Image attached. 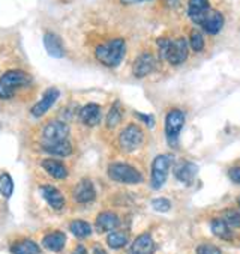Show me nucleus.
Here are the masks:
<instances>
[{"mask_svg":"<svg viewBox=\"0 0 240 254\" xmlns=\"http://www.w3.org/2000/svg\"><path fill=\"white\" fill-rule=\"evenodd\" d=\"M126 55V42L122 38H114L110 39L101 45L96 47L95 56L104 66L108 68H116L120 65Z\"/></svg>","mask_w":240,"mask_h":254,"instance_id":"obj_1","label":"nucleus"},{"mask_svg":"<svg viewBox=\"0 0 240 254\" xmlns=\"http://www.w3.org/2000/svg\"><path fill=\"white\" fill-rule=\"evenodd\" d=\"M158 50L161 59H165L171 65H180L188 59V42L185 38H177L174 41L168 38L158 39Z\"/></svg>","mask_w":240,"mask_h":254,"instance_id":"obj_2","label":"nucleus"},{"mask_svg":"<svg viewBox=\"0 0 240 254\" xmlns=\"http://www.w3.org/2000/svg\"><path fill=\"white\" fill-rule=\"evenodd\" d=\"M30 83V75L21 69H9L0 77V98L11 99L15 92Z\"/></svg>","mask_w":240,"mask_h":254,"instance_id":"obj_3","label":"nucleus"},{"mask_svg":"<svg viewBox=\"0 0 240 254\" xmlns=\"http://www.w3.org/2000/svg\"><path fill=\"white\" fill-rule=\"evenodd\" d=\"M108 176L110 179H113L114 182H120V184H140L143 182V175L132 167L131 164H125V163H113L108 166Z\"/></svg>","mask_w":240,"mask_h":254,"instance_id":"obj_4","label":"nucleus"},{"mask_svg":"<svg viewBox=\"0 0 240 254\" xmlns=\"http://www.w3.org/2000/svg\"><path fill=\"white\" fill-rule=\"evenodd\" d=\"M173 158L170 155H158L152 163V173H150V185L155 190H159L168 178V172L171 167Z\"/></svg>","mask_w":240,"mask_h":254,"instance_id":"obj_5","label":"nucleus"},{"mask_svg":"<svg viewBox=\"0 0 240 254\" xmlns=\"http://www.w3.org/2000/svg\"><path fill=\"white\" fill-rule=\"evenodd\" d=\"M185 125V113L180 110H171L167 115L165 119V135L170 143V146L176 147L179 141L180 131Z\"/></svg>","mask_w":240,"mask_h":254,"instance_id":"obj_6","label":"nucleus"},{"mask_svg":"<svg viewBox=\"0 0 240 254\" xmlns=\"http://www.w3.org/2000/svg\"><path fill=\"white\" fill-rule=\"evenodd\" d=\"M144 140V134L140 127L135 124H129L128 127L123 128V131L119 135V144L125 152H132L141 146Z\"/></svg>","mask_w":240,"mask_h":254,"instance_id":"obj_7","label":"nucleus"},{"mask_svg":"<svg viewBox=\"0 0 240 254\" xmlns=\"http://www.w3.org/2000/svg\"><path fill=\"white\" fill-rule=\"evenodd\" d=\"M68 135H69V127L63 121H50L42 129V137L45 143L63 141L68 140Z\"/></svg>","mask_w":240,"mask_h":254,"instance_id":"obj_8","label":"nucleus"},{"mask_svg":"<svg viewBox=\"0 0 240 254\" xmlns=\"http://www.w3.org/2000/svg\"><path fill=\"white\" fill-rule=\"evenodd\" d=\"M59 96H60V90L57 87H48L44 92L42 98L32 107V110H30L32 116L33 118H42L48 110H50L56 104V101L59 99Z\"/></svg>","mask_w":240,"mask_h":254,"instance_id":"obj_9","label":"nucleus"},{"mask_svg":"<svg viewBox=\"0 0 240 254\" xmlns=\"http://www.w3.org/2000/svg\"><path fill=\"white\" fill-rule=\"evenodd\" d=\"M156 68V59L150 53H143L140 55L134 65H132V72L137 78H144L149 74H152Z\"/></svg>","mask_w":240,"mask_h":254,"instance_id":"obj_10","label":"nucleus"},{"mask_svg":"<svg viewBox=\"0 0 240 254\" xmlns=\"http://www.w3.org/2000/svg\"><path fill=\"white\" fill-rule=\"evenodd\" d=\"M198 26H201L207 33L216 35L224 27V15L216 9H209L198 21Z\"/></svg>","mask_w":240,"mask_h":254,"instance_id":"obj_11","label":"nucleus"},{"mask_svg":"<svg viewBox=\"0 0 240 254\" xmlns=\"http://www.w3.org/2000/svg\"><path fill=\"white\" fill-rule=\"evenodd\" d=\"M197 173H198V167H197L195 163H191V161H186V160H180L174 166V176H176V179L180 181L182 184H186V185H189L192 181H194Z\"/></svg>","mask_w":240,"mask_h":254,"instance_id":"obj_12","label":"nucleus"},{"mask_svg":"<svg viewBox=\"0 0 240 254\" xmlns=\"http://www.w3.org/2000/svg\"><path fill=\"white\" fill-rule=\"evenodd\" d=\"M44 45L47 53L54 59H62L65 56V45L59 35L53 32H45L44 35Z\"/></svg>","mask_w":240,"mask_h":254,"instance_id":"obj_13","label":"nucleus"},{"mask_svg":"<svg viewBox=\"0 0 240 254\" xmlns=\"http://www.w3.org/2000/svg\"><path fill=\"white\" fill-rule=\"evenodd\" d=\"M39 191H41V194H42V197L45 198V201L50 205L53 209H56V211H60V209H63V206H65V195L60 192V190L59 188H56V187H53V185H41V188H39Z\"/></svg>","mask_w":240,"mask_h":254,"instance_id":"obj_14","label":"nucleus"},{"mask_svg":"<svg viewBox=\"0 0 240 254\" xmlns=\"http://www.w3.org/2000/svg\"><path fill=\"white\" fill-rule=\"evenodd\" d=\"M95 197H96V191H95L93 182L87 178H83L74 190V198L78 203L86 205V203H92L95 200Z\"/></svg>","mask_w":240,"mask_h":254,"instance_id":"obj_15","label":"nucleus"},{"mask_svg":"<svg viewBox=\"0 0 240 254\" xmlns=\"http://www.w3.org/2000/svg\"><path fill=\"white\" fill-rule=\"evenodd\" d=\"M78 118L86 127H96L101 122V106L95 103L83 106L78 112Z\"/></svg>","mask_w":240,"mask_h":254,"instance_id":"obj_16","label":"nucleus"},{"mask_svg":"<svg viewBox=\"0 0 240 254\" xmlns=\"http://www.w3.org/2000/svg\"><path fill=\"white\" fill-rule=\"evenodd\" d=\"M153 253H155V241L149 233H143L137 236L128 251V254H153Z\"/></svg>","mask_w":240,"mask_h":254,"instance_id":"obj_17","label":"nucleus"},{"mask_svg":"<svg viewBox=\"0 0 240 254\" xmlns=\"http://www.w3.org/2000/svg\"><path fill=\"white\" fill-rule=\"evenodd\" d=\"M41 166L48 175L56 181H65L69 175L66 166L60 160H56V158H45L41 163Z\"/></svg>","mask_w":240,"mask_h":254,"instance_id":"obj_18","label":"nucleus"},{"mask_svg":"<svg viewBox=\"0 0 240 254\" xmlns=\"http://www.w3.org/2000/svg\"><path fill=\"white\" fill-rule=\"evenodd\" d=\"M42 150L48 155L59 157V158H66L72 155V144L69 140L63 141H53V143H42Z\"/></svg>","mask_w":240,"mask_h":254,"instance_id":"obj_19","label":"nucleus"},{"mask_svg":"<svg viewBox=\"0 0 240 254\" xmlns=\"http://www.w3.org/2000/svg\"><path fill=\"white\" fill-rule=\"evenodd\" d=\"M65 244H66V235L60 230H54L51 233H48L42 239V247L53 253H60L65 248Z\"/></svg>","mask_w":240,"mask_h":254,"instance_id":"obj_20","label":"nucleus"},{"mask_svg":"<svg viewBox=\"0 0 240 254\" xmlns=\"http://www.w3.org/2000/svg\"><path fill=\"white\" fill-rule=\"evenodd\" d=\"M120 220L114 212H102L96 217V230L99 233H105V232H113L119 227Z\"/></svg>","mask_w":240,"mask_h":254,"instance_id":"obj_21","label":"nucleus"},{"mask_svg":"<svg viewBox=\"0 0 240 254\" xmlns=\"http://www.w3.org/2000/svg\"><path fill=\"white\" fill-rule=\"evenodd\" d=\"M209 9H210L209 0H189L188 3V15L195 24H198V21Z\"/></svg>","mask_w":240,"mask_h":254,"instance_id":"obj_22","label":"nucleus"},{"mask_svg":"<svg viewBox=\"0 0 240 254\" xmlns=\"http://www.w3.org/2000/svg\"><path fill=\"white\" fill-rule=\"evenodd\" d=\"M11 253L12 254H41V248L32 239H21L12 244Z\"/></svg>","mask_w":240,"mask_h":254,"instance_id":"obj_23","label":"nucleus"},{"mask_svg":"<svg viewBox=\"0 0 240 254\" xmlns=\"http://www.w3.org/2000/svg\"><path fill=\"white\" fill-rule=\"evenodd\" d=\"M210 229L213 232L215 236L221 238V239H225V241H230L233 238V232H231V227L222 220V218H215L210 224Z\"/></svg>","mask_w":240,"mask_h":254,"instance_id":"obj_24","label":"nucleus"},{"mask_svg":"<svg viewBox=\"0 0 240 254\" xmlns=\"http://www.w3.org/2000/svg\"><path fill=\"white\" fill-rule=\"evenodd\" d=\"M69 230L75 238H80V239L87 238V236L92 235V226L84 220H74L69 224Z\"/></svg>","mask_w":240,"mask_h":254,"instance_id":"obj_25","label":"nucleus"},{"mask_svg":"<svg viewBox=\"0 0 240 254\" xmlns=\"http://www.w3.org/2000/svg\"><path fill=\"white\" fill-rule=\"evenodd\" d=\"M107 244L113 250H120V248H123L128 244V235L125 232L113 230L108 235V238H107Z\"/></svg>","mask_w":240,"mask_h":254,"instance_id":"obj_26","label":"nucleus"},{"mask_svg":"<svg viewBox=\"0 0 240 254\" xmlns=\"http://www.w3.org/2000/svg\"><path fill=\"white\" fill-rule=\"evenodd\" d=\"M122 118H123V110L120 107V103H114L113 107L110 109L108 115H107V119H105L107 127L108 128H116L120 124Z\"/></svg>","mask_w":240,"mask_h":254,"instance_id":"obj_27","label":"nucleus"},{"mask_svg":"<svg viewBox=\"0 0 240 254\" xmlns=\"http://www.w3.org/2000/svg\"><path fill=\"white\" fill-rule=\"evenodd\" d=\"M14 192V181L9 173L0 175V194L5 198H9Z\"/></svg>","mask_w":240,"mask_h":254,"instance_id":"obj_28","label":"nucleus"},{"mask_svg":"<svg viewBox=\"0 0 240 254\" xmlns=\"http://www.w3.org/2000/svg\"><path fill=\"white\" fill-rule=\"evenodd\" d=\"M189 45L197 53L198 52H203V48H204V38L200 33V30H192L191 32V35H189Z\"/></svg>","mask_w":240,"mask_h":254,"instance_id":"obj_29","label":"nucleus"},{"mask_svg":"<svg viewBox=\"0 0 240 254\" xmlns=\"http://www.w3.org/2000/svg\"><path fill=\"white\" fill-rule=\"evenodd\" d=\"M222 220L231 229H239L240 227V214L236 209H225L224 214H222Z\"/></svg>","mask_w":240,"mask_h":254,"instance_id":"obj_30","label":"nucleus"},{"mask_svg":"<svg viewBox=\"0 0 240 254\" xmlns=\"http://www.w3.org/2000/svg\"><path fill=\"white\" fill-rule=\"evenodd\" d=\"M152 206L155 211L158 212H168L171 209V203L168 198H164V197H159V198H155L152 200Z\"/></svg>","mask_w":240,"mask_h":254,"instance_id":"obj_31","label":"nucleus"},{"mask_svg":"<svg viewBox=\"0 0 240 254\" xmlns=\"http://www.w3.org/2000/svg\"><path fill=\"white\" fill-rule=\"evenodd\" d=\"M197 254H221V250L212 244H201L197 248Z\"/></svg>","mask_w":240,"mask_h":254,"instance_id":"obj_32","label":"nucleus"},{"mask_svg":"<svg viewBox=\"0 0 240 254\" xmlns=\"http://www.w3.org/2000/svg\"><path fill=\"white\" fill-rule=\"evenodd\" d=\"M228 176H230V179H231L233 182L240 184V167H233V169H230Z\"/></svg>","mask_w":240,"mask_h":254,"instance_id":"obj_33","label":"nucleus"},{"mask_svg":"<svg viewBox=\"0 0 240 254\" xmlns=\"http://www.w3.org/2000/svg\"><path fill=\"white\" fill-rule=\"evenodd\" d=\"M143 122H146L147 127H153L155 125V121H153V116H147V115H143V113H135Z\"/></svg>","mask_w":240,"mask_h":254,"instance_id":"obj_34","label":"nucleus"},{"mask_svg":"<svg viewBox=\"0 0 240 254\" xmlns=\"http://www.w3.org/2000/svg\"><path fill=\"white\" fill-rule=\"evenodd\" d=\"M72 254H89V253H87V250H86L84 245H77L75 250L72 251Z\"/></svg>","mask_w":240,"mask_h":254,"instance_id":"obj_35","label":"nucleus"},{"mask_svg":"<svg viewBox=\"0 0 240 254\" xmlns=\"http://www.w3.org/2000/svg\"><path fill=\"white\" fill-rule=\"evenodd\" d=\"M125 5H134V3H141V2H147V0H120Z\"/></svg>","mask_w":240,"mask_h":254,"instance_id":"obj_36","label":"nucleus"},{"mask_svg":"<svg viewBox=\"0 0 240 254\" xmlns=\"http://www.w3.org/2000/svg\"><path fill=\"white\" fill-rule=\"evenodd\" d=\"M165 3H167V6H170V8H174V6H177V5L180 3V0H165Z\"/></svg>","mask_w":240,"mask_h":254,"instance_id":"obj_37","label":"nucleus"},{"mask_svg":"<svg viewBox=\"0 0 240 254\" xmlns=\"http://www.w3.org/2000/svg\"><path fill=\"white\" fill-rule=\"evenodd\" d=\"M93 254H107V253H105V250H104L102 247L96 245V247L93 248Z\"/></svg>","mask_w":240,"mask_h":254,"instance_id":"obj_38","label":"nucleus"},{"mask_svg":"<svg viewBox=\"0 0 240 254\" xmlns=\"http://www.w3.org/2000/svg\"><path fill=\"white\" fill-rule=\"evenodd\" d=\"M239 206H240V197H239Z\"/></svg>","mask_w":240,"mask_h":254,"instance_id":"obj_39","label":"nucleus"}]
</instances>
